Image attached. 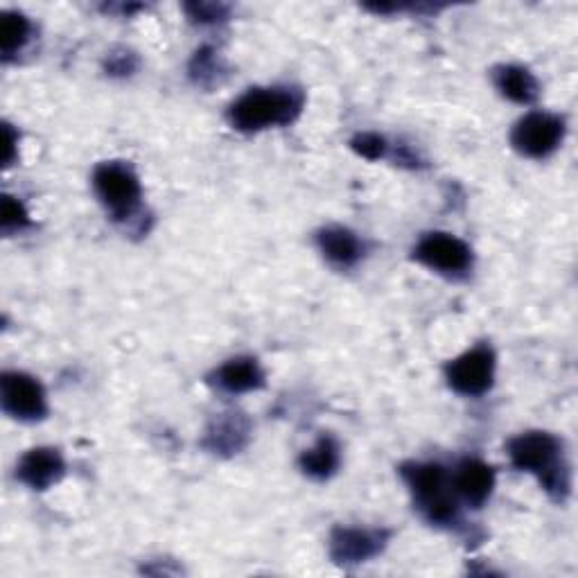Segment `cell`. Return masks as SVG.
<instances>
[{"label":"cell","instance_id":"10","mask_svg":"<svg viewBox=\"0 0 578 578\" xmlns=\"http://www.w3.org/2000/svg\"><path fill=\"white\" fill-rule=\"evenodd\" d=\"M66 473V464L54 447H34L25 452L17 466V477L32 491H48Z\"/></svg>","mask_w":578,"mask_h":578},{"label":"cell","instance_id":"16","mask_svg":"<svg viewBox=\"0 0 578 578\" xmlns=\"http://www.w3.org/2000/svg\"><path fill=\"white\" fill-rule=\"evenodd\" d=\"M299 466L303 475L310 479L323 482L330 479L339 468V445L332 436H321L314 447L306 450L299 458Z\"/></svg>","mask_w":578,"mask_h":578},{"label":"cell","instance_id":"11","mask_svg":"<svg viewBox=\"0 0 578 578\" xmlns=\"http://www.w3.org/2000/svg\"><path fill=\"white\" fill-rule=\"evenodd\" d=\"M452 488L458 499L473 508H482L495 488V471L479 458H466L456 466Z\"/></svg>","mask_w":578,"mask_h":578},{"label":"cell","instance_id":"23","mask_svg":"<svg viewBox=\"0 0 578 578\" xmlns=\"http://www.w3.org/2000/svg\"><path fill=\"white\" fill-rule=\"evenodd\" d=\"M17 143H19V134H14L12 125H6V165L8 167L17 158Z\"/></svg>","mask_w":578,"mask_h":578},{"label":"cell","instance_id":"22","mask_svg":"<svg viewBox=\"0 0 578 578\" xmlns=\"http://www.w3.org/2000/svg\"><path fill=\"white\" fill-rule=\"evenodd\" d=\"M188 19L199 25H213L219 21H226L228 8L221 3H186L184 6Z\"/></svg>","mask_w":578,"mask_h":578},{"label":"cell","instance_id":"13","mask_svg":"<svg viewBox=\"0 0 578 578\" xmlns=\"http://www.w3.org/2000/svg\"><path fill=\"white\" fill-rule=\"evenodd\" d=\"M249 421L242 414H219L206 430L204 447L213 454H238L249 441Z\"/></svg>","mask_w":578,"mask_h":578},{"label":"cell","instance_id":"5","mask_svg":"<svg viewBox=\"0 0 578 578\" xmlns=\"http://www.w3.org/2000/svg\"><path fill=\"white\" fill-rule=\"evenodd\" d=\"M565 138V121L560 115L534 111L519 118L513 127L510 143L513 147L529 158H547L554 154Z\"/></svg>","mask_w":578,"mask_h":578},{"label":"cell","instance_id":"6","mask_svg":"<svg viewBox=\"0 0 578 578\" xmlns=\"http://www.w3.org/2000/svg\"><path fill=\"white\" fill-rule=\"evenodd\" d=\"M445 380L452 391L468 398L491 391L495 382V353L491 345H475V349L452 360L445 367Z\"/></svg>","mask_w":578,"mask_h":578},{"label":"cell","instance_id":"4","mask_svg":"<svg viewBox=\"0 0 578 578\" xmlns=\"http://www.w3.org/2000/svg\"><path fill=\"white\" fill-rule=\"evenodd\" d=\"M93 188L102 206L118 221L130 219L141 206V182L134 167L123 161L100 163L93 172Z\"/></svg>","mask_w":578,"mask_h":578},{"label":"cell","instance_id":"7","mask_svg":"<svg viewBox=\"0 0 578 578\" xmlns=\"http://www.w3.org/2000/svg\"><path fill=\"white\" fill-rule=\"evenodd\" d=\"M0 402H3L6 414L23 423L41 421L48 414L41 382L21 371H6L0 378Z\"/></svg>","mask_w":578,"mask_h":578},{"label":"cell","instance_id":"18","mask_svg":"<svg viewBox=\"0 0 578 578\" xmlns=\"http://www.w3.org/2000/svg\"><path fill=\"white\" fill-rule=\"evenodd\" d=\"M221 73V62L213 48H202L195 52L193 62H190V78L197 84H210L217 80V75Z\"/></svg>","mask_w":578,"mask_h":578},{"label":"cell","instance_id":"20","mask_svg":"<svg viewBox=\"0 0 578 578\" xmlns=\"http://www.w3.org/2000/svg\"><path fill=\"white\" fill-rule=\"evenodd\" d=\"M351 147L367 161H380L389 152V143L384 136L375 132H362L351 141Z\"/></svg>","mask_w":578,"mask_h":578},{"label":"cell","instance_id":"1","mask_svg":"<svg viewBox=\"0 0 578 578\" xmlns=\"http://www.w3.org/2000/svg\"><path fill=\"white\" fill-rule=\"evenodd\" d=\"M306 104V95L295 86L249 89L228 109V123L242 134H258L269 127L295 123Z\"/></svg>","mask_w":578,"mask_h":578},{"label":"cell","instance_id":"17","mask_svg":"<svg viewBox=\"0 0 578 578\" xmlns=\"http://www.w3.org/2000/svg\"><path fill=\"white\" fill-rule=\"evenodd\" d=\"M32 39V23L21 12H3L0 19V50H3V60L10 62L17 56L28 41Z\"/></svg>","mask_w":578,"mask_h":578},{"label":"cell","instance_id":"15","mask_svg":"<svg viewBox=\"0 0 578 578\" xmlns=\"http://www.w3.org/2000/svg\"><path fill=\"white\" fill-rule=\"evenodd\" d=\"M493 82L497 91L515 104H531L540 91L534 73L525 66H515V64L497 66L493 71Z\"/></svg>","mask_w":578,"mask_h":578},{"label":"cell","instance_id":"14","mask_svg":"<svg viewBox=\"0 0 578 578\" xmlns=\"http://www.w3.org/2000/svg\"><path fill=\"white\" fill-rule=\"evenodd\" d=\"M213 382L226 393H249L265 386V373L254 358H234L224 362L215 373Z\"/></svg>","mask_w":578,"mask_h":578},{"label":"cell","instance_id":"9","mask_svg":"<svg viewBox=\"0 0 578 578\" xmlns=\"http://www.w3.org/2000/svg\"><path fill=\"white\" fill-rule=\"evenodd\" d=\"M389 540L386 531L337 527L330 536V556L337 565H360L378 556Z\"/></svg>","mask_w":578,"mask_h":578},{"label":"cell","instance_id":"19","mask_svg":"<svg viewBox=\"0 0 578 578\" xmlns=\"http://www.w3.org/2000/svg\"><path fill=\"white\" fill-rule=\"evenodd\" d=\"M0 226H3L6 234H14V230H23L30 226V215H28L25 206L12 195L3 197V208H0Z\"/></svg>","mask_w":578,"mask_h":578},{"label":"cell","instance_id":"21","mask_svg":"<svg viewBox=\"0 0 578 578\" xmlns=\"http://www.w3.org/2000/svg\"><path fill=\"white\" fill-rule=\"evenodd\" d=\"M104 69H106V73L113 75V78H130V75H134L136 69H138V56H136L132 50H125V48L113 50V52L106 56Z\"/></svg>","mask_w":578,"mask_h":578},{"label":"cell","instance_id":"8","mask_svg":"<svg viewBox=\"0 0 578 578\" xmlns=\"http://www.w3.org/2000/svg\"><path fill=\"white\" fill-rule=\"evenodd\" d=\"M414 258L445 276H464L473 269V249L450 234H427L414 249Z\"/></svg>","mask_w":578,"mask_h":578},{"label":"cell","instance_id":"2","mask_svg":"<svg viewBox=\"0 0 578 578\" xmlns=\"http://www.w3.org/2000/svg\"><path fill=\"white\" fill-rule=\"evenodd\" d=\"M513 468L538 477L543 488L558 502L569 493V466L562 456V443L549 432H525L508 441Z\"/></svg>","mask_w":578,"mask_h":578},{"label":"cell","instance_id":"3","mask_svg":"<svg viewBox=\"0 0 578 578\" xmlns=\"http://www.w3.org/2000/svg\"><path fill=\"white\" fill-rule=\"evenodd\" d=\"M416 506L432 525H452L458 515V497L441 464H404L400 468Z\"/></svg>","mask_w":578,"mask_h":578},{"label":"cell","instance_id":"12","mask_svg":"<svg viewBox=\"0 0 578 578\" xmlns=\"http://www.w3.org/2000/svg\"><path fill=\"white\" fill-rule=\"evenodd\" d=\"M317 245H319V251L323 254V258L341 269L355 267L364 256L362 240L353 234V230L343 228V226L321 228L317 234Z\"/></svg>","mask_w":578,"mask_h":578}]
</instances>
